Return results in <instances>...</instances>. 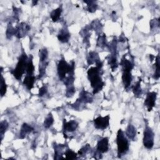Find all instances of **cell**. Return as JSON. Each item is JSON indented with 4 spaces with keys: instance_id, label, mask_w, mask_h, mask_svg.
I'll return each mask as SVG.
<instances>
[{
    "instance_id": "d4e9b609",
    "label": "cell",
    "mask_w": 160,
    "mask_h": 160,
    "mask_svg": "<svg viewBox=\"0 0 160 160\" xmlns=\"http://www.w3.org/2000/svg\"><path fill=\"white\" fill-rule=\"evenodd\" d=\"M6 90H7V86L6 82L3 77L2 76V80H1V88H0V92H1V95L2 97H3V96L6 94Z\"/></svg>"
},
{
    "instance_id": "484cf974",
    "label": "cell",
    "mask_w": 160,
    "mask_h": 160,
    "mask_svg": "<svg viewBox=\"0 0 160 160\" xmlns=\"http://www.w3.org/2000/svg\"><path fill=\"white\" fill-rule=\"evenodd\" d=\"M133 93L136 97H140L141 94V88L140 86V82H138L133 88Z\"/></svg>"
},
{
    "instance_id": "3957f363",
    "label": "cell",
    "mask_w": 160,
    "mask_h": 160,
    "mask_svg": "<svg viewBox=\"0 0 160 160\" xmlns=\"http://www.w3.org/2000/svg\"><path fill=\"white\" fill-rule=\"evenodd\" d=\"M28 58L26 54L22 55L20 57L16 68L14 70L13 74L14 77L18 80H21V77L23 75L26 70L27 63L28 61Z\"/></svg>"
},
{
    "instance_id": "ac0fdd59",
    "label": "cell",
    "mask_w": 160,
    "mask_h": 160,
    "mask_svg": "<svg viewBox=\"0 0 160 160\" xmlns=\"http://www.w3.org/2000/svg\"><path fill=\"white\" fill-rule=\"evenodd\" d=\"M121 65L123 66V70H128V71H131V70L133 68V64L126 58H123L122 59Z\"/></svg>"
},
{
    "instance_id": "4fadbf2b",
    "label": "cell",
    "mask_w": 160,
    "mask_h": 160,
    "mask_svg": "<svg viewBox=\"0 0 160 160\" xmlns=\"http://www.w3.org/2000/svg\"><path fill=\"white\" fill-rule=\"evenodd\" d=\"M35 82V77L33 75H26V77L24 80L23 84L25 85L26 87L29 90H31L33 88Z\"/></svg>"
},
{
    "instance_id": "30bf717a",
    "label": "cell",
    "mask_w": 160,
    "mask_h": 160,
    "mask_svg": "<svg viewBox=\"0 0 160 160\" xmlns=\"http://www.w3.org/2000/svg\"><path fill=\"white\" fill-rule=\"evenodd\" d=\"M78 126V123L76 121H70L69 122L64 121L63 125V129L65 131L68 132H73L75 131Z\"/></svg>"
},
{
    "instance_id": "52a82bcc",
    "label": "cell",
    "mask_w": 160,
    "mask_h": 160,
    "mask_svg": "<svg viewBox=\"0 0 160 160\" xmlns=\"http://www.w3.org/2000/svg\"><path fill=\"white\" fill-rule=\"evenodd\" d=\"M157 93L156 92H150L147 94L146 98L145 101V105L146 106L148 111H151L155 106Z\"/></svg>"
},
{
    "instance_id": "7c38bea8",
    "label": "cell",
    "mask_w": 160,
    "mask_h": 160,
    "mask_svg": "<svg viewBox=\"0 0 160 160\" xmlns=\"http://www.w3.org/2000/svg\"><path fill=\"white\" fill-rule=\"evenodd\" d=\"M70 38V35L66 29H63L58 35V38L62 43H67Z\"/></svg>"
},
{
    "instance_id": "1f68e13d",
    "label": "cell",
    "mask_w": 160,
    "mask_h": 160,
    "mask_svg": "<svg viewBox=\"0 0 160 160\" xmlns=\"http://www.w3.org/2000/svg\"><path fill=\"white\" fill-rule=\"evenodd\" d=\"M74 92H75V89H74V88L73 86H70L66 91V96L68 97H70L73 95Z\"/></svg>"
},
{
    "instance_id": "7402d4cb",
    "label": "cell",
    "mask_w": 160,
    "mask_h": 160,
    "mask_svg": "<svg viewBox=\"0 0 160 160\" xmlns=\"http://www.w3.org/2000/svg\"><path fill=\"white\" fill-rule=\"evenodd\" d=\"M8 127V123L6 121H3L0 124V134H1V140H3L4 134L5 133Z\"/></svg>"
},
{
    "instance_id": "5bb4252c",
    "label": "cell",
    "mask_w": 160,
    "mask_h": 160,
    "mask_svg": "<svg viewBox=\"0 0 160 160\" xmlns=\"http://www.w3.org/2000/svg\"><path fill=\"white\" fill-rule=\"evenodd\" d=\"M33 128L31 126L26 123H24L21 127V131H20V138H24L26 135L31 132L33 131Z\"/></svg>"
},
{
    "instance_id": "277c9868",
    "label": "cell",
    "mask_w": 160,
    "mask_h": 160,
    "mask_svg": "<svg viewBox=\"0 0 160 160\" xmlns=\"http://www.w3.org/2000/svg\"><path fill=\"white\" fill-rule=\"evenodd\" d=\"M74 69V63H73V65H69L65 60H60L58 65V73L60 78L61 80L65 79L67 73L69 74H73Z\"/></svg>"
},
{
    "instance_id": "f1b7e54d",
    "label": "cell",
    "mask_w": 160,
    "mask_h": 160,
    "mask_svg": "<svg viewBox=\"0 0 160 160\" xmlns=\"http://www.w3.org/2000/svg\"><path fill=\"white\" fill-rule=\"evenodd\" d=\"M109 64L111 66V68L112 70L116 69L118 66L117 65V60H116V58L115 56H111L110 58V59L109 60Z\"/></svg>"
},
{
    "instance_id": "4316f807",
    "label": "cell",
    "mask_w": 160,
    "mask_h": 160,
    "mask_svg": "<svg viewBox=\"0 0 160 160\" xmlns=\"http://www.w3.org/2000/svg\"><path fill=\"white\" fill-rule=\"evenodd\" d=\"M65 156L67 159H74L77 158V154L71 150H68L66 151Z\"/></svg>"
},
{
    "instance_id": "ba28073f",
    "label": "cell",
    "mask_w": 160,
    "mask_h": 160,
    "mask_svg": "<svg viewBox=\"0 0 160 160\" xmlns=\"http://www.w3.org/2000/svg\"><path fill=\"white\" fill-rule=\"evenodd\" d=\"M30 27L28 25L25 23H21L16 29V33L15 35L18 38H21L23 36H26L28 33V32L29 31Z\"/></svg>"
},
{
    "instance_id": "8fae6325",
    "label": "cell",
    "mask_w": 160,
    "mask_h": 160,
    "mask_svg": "<svg viewBox=\"0 0 160 160\" xmlns=\"http://www.w3.org/2000/svg\"><path fill=\"white\" fill-rule=\"evenodd\" d=\"M122 80L123 83L124 85L126 88H128L131 84L132 81V76L131 74V71L128 70H123V75H122Z\"/></svg>"
},
{
    "instance_id": "4dcf8cb0",
    "label": "cell",
    "mask_w": 160,
    "mask_h": 160,
    "mask_svg": "<svg viewBox=\"0 0 160 160\" xmlns=\"http://www.w3.org/2000/svg\"><path fill=\"white\" fill-rule=\"evenodd\" d=\"M105 42H106V36L104 35V36H100L99 38L98 39V43H97V45L99 46H104Z\"/></svg>"
},
{
    "instance_id": "7a4b0ae2",
    "label": "cell",
    "mask_w": 160,
    "mask_h": 160,
    "mask_svg": "<svg viewBox=\"0 0 160 160\" xmlns=\"http://www.w3.org/2000/svg\"><path fill=\"white\" fill-rule=\"evenodd\" d=\"M117 146H118V154L120 156L125 154L129 149V142L124 136V133L120 129L118 131L117 134Z\"/></svg>"
},
{
    "instance_id": "8992f818",
    "label": "cell",
    "mask_w": 160,
    "mask_h": 160,
    "mask_svg": "<svg viewBox=\"0 0 160 160\" xmlns=\"http://www.w3.org/2000/svg\"><path fill=\"white\" fill-rule=\"evenodd\" d=\"M94 126L98 130H104L109 126L110 124V116L107 115L105 117H102L101 116L94 120Z\"/></svg>"
},
{
    "instance_id": "e0dca14e",
    "label": "cell",
    "mask_w": 160,
    "mask_h": 160,
    "mask_svg": "<svg viewBox=\"0 0 160 160\" xmlns=\"http://www.w3.org/2000/svg\"><path fill=\"white\" fill-rule=\"evenodd\" d=\"M100 61V60L99 58L98 53L95 52H91L90 53L88 58V63L90 65L96 63V64L98 63V62Z\"/></svg>"
},
{
    "instance_id": "6da1fadb",
    "label": "cell",
    "mask_w": 160,
    "mask_h": 160,
    "mask_svg": "<svg viewBox=\"0 0 160 160\" xmlns=\"http://www.w3.org/2000/svg\"><path fill=\"white\" fill-rule=\"evenodd\" d=\"M101 61L97 63V66L92 67L88 71V78L91 82V87L93 88V94H97L100 91L104 85L100 77V71L102 68Z\"/></svg>"
},
{
    "instance_id": "d6986e66",
    "label": "cell",
    "mask_w": 160,
    "mask_h": 160,
    "mask_svg": "<svg viewBox=\"0 0 160 160\" xmlns=\"http://www.w3.org/2000/svg\"><path fill=\"white\" fill-rule=\"evenodd\" d=\"M35 67L33 63V61H32V56L31 58L28 60V63H27V66H26V72L27 73V75H33L34 73Z\"/></svg>"
},
{
    "instance_id": "9a60e30c",
    "label": "cell",
    "mask_w": 160,
    "mask_h": 160,
    "mask_svg": "<svg viewBox=\"0 0 160 160\" xmlns=\"http://www.w3.org/2000/svg\"><path fill=\"white\" fill-rule=\"evenodd\" d=\"M62 12L61 7H59L55 9H54L51 13V18L52 19L53 22H56V21L60 19L61 14Z\"/></svg>"
},
{
    "instance_id": "83f0119b",
    "label": "cell",
    "mask_w": 160,
    "mask_h": 160,
    "mask_svg": "<svg viewBox=\"0 0 160 160\" xmlns=\"http://www.w3.org/2000/svg\"><path fill=\"white\" fill-rule=\"evenodd\" d=\"M156 72L155 74V78L158 79L159 78V55L156 57Z\"/></svg>"
},
{
    "instance_id": "2e32d148",
    "label": "cell",
    "mask_w": 160,
    "mask_h": 160,
    "mask_svg": "<svg viewBox=\"0 0 160 160\" xmlns=\"http://www.w3.org/2000/svg\"><path fill=\"white\" fill-rule=\"evenodd\" d=\"M126 134L130 138V139L133 140L136 134V129L134 128V127L131 124H129L126 129Z\"/></svg>"
},
{
    "instance_id": "d6a6232c",
    "label": "cell",
    "mask_w": 160,
    "mask_h": 160,
    "mask_svg": "<svg viewBox=\"0 0 160 160\" xmlns=\"http://www.w3.org/2000/svg\"><path fill=\"white\" fill-rule=\"evenodd\" d=\"M47 92V88L45 86L42 87L39 91V97H43V96L45 95Z\"/></svg>"
},
{
    "instance_id": "44dd1931",
    "label": "cell",
    "mask_w": 160,
    "mask_h": 160,
    "mask_svg": "<svg viewBox=\"0 0 160 160\" xmlns=\"http://www.w3.org/2000/svg\"><path fill=\"white\" fill-rule=\"evenodd\" d=\"M39 61L41 63H46L48 58V51L46 48L39 50Z\"/></svg>"
},
{
    "instance_id": "5b68a950",
    "label": "cell",
    "mask_w": 160,
    "mask_h": 160,
    "mask_svg": "<svg viewBox=\"0 0 160 160\" xmlns=\"http://www.w3.org/2000/svg\"><path fill=\"white\" fill-rule=\"evenodd\" d=\"M154 133L152 130L149 127H146L144 131L143 144L147 149H151L154 145Z\"/></svg>"
},
{
    "instance_id": "f546056e",
    "label": "cell",
    "mask_w": 160,
    "mask_h": 160,
    "mask_svg": "<svg viewBox=\"0 0 160 160\" xmlns=\"http://www.w3.org/2000/svg\"><path fill=\"white\" fill-rule=\"evenodd\" d=\"M90 146L89 145H87L84 147H83V148H81V150H80V151H78V154L80 155H83L84 154H86L90 149Z\"/></svg>"
},
{
    "instance_id": "9c48e42d",
    "label": "cell",
    "mask_w": 160,
    "mask_h": 160,
    "mask_svg": "<svg viewBox=\"0 0 160 160\" xmlns=\"http://www.w3.org/2000/svg\"><path fill=\"white\" fill-rule=\"evenodd\" d=\"M109 140L108 138H104L100 140L97 145V150L101 153H104L108 151Z\"/></svg>"
},
{
    "instance_id": "cb8c5ba5",
    "label": "cell",
    "mask_w": 160,
    "mask_h": 160,
    "mask_svg": "<svg viewBox=\"0 0 160 160\" xmlns=\"http://www.w3.org/2000/svg\"><path fill=\"white\" fill-rule=\"evenodd\" d=\"M84 3H86L88 4V10L91 13H93L96 10H97V5L95 4V2H92V1H90V2H84Z\"/></svg>"
},
{
    "instance_id": "603a6c76",
    "label": "cell",
    "mask_w": 160,
    "mask_h": 160,
    "mask_svg": "<svg viewBox=\"0 0 160 160\" xmlns=\"http://www.w3.org/2000/svg\"><path fill=\"white\" fill-rule=\"evenodd\" d=\"M16 29L13 27L12 25H9L6 30V36L8 38H11L13 35H15Z\"/></svg>"
},
{
    "instance_id": "ffe728a7",
    "label": "cell",
    "mask_w": 160,
    "mask_h": 160,
    "mask_svg": "<svg viewBox=\"0 0 160 160\" xmlns=\"http://www.w3.org/2000/svg\"><path fill=\"white\" fill-rule=\"evenodd\" d=\"M53 123H54V118H53L51 113H49L44 121V126L46 128H49L52 126Z\"/></svg>"
}]
</instances>
